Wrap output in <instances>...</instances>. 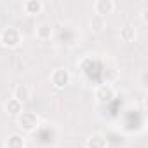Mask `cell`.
<instances>
[{
	"mask_svg": "<svg viewBox=\"0 0 148 148\" xmlns=\"http://www.w3.org/2000/svg\"><path fill=\"white\" fill-rule=\"evenodd\" d=\"M0 44L5 49H14L21 44V32L14 26H7L0 32Z\"/></svg>",
	"mask_w": 148,
	"mask_h": 148,
	"instance_id": "1",
	"label": "cell"
},
{
	"mask_svg": "<svg viewBox=\"0 0 148 148\" xmlns=\"http://www.w3.org/2000/svg\"><path fill=\"white\" fill-rule=\"evenodd\" d=\"M16 122H18V127L23 132H33L38 127V117L33 112H21L16 117Z\"/></svg>",
	"mask_w": 148,
	"mask_h": 148,
	"instance_id": "2",
	"label": "cell"
},
{
	"mask_svg": "<svg viewBox=\"0 0 148 148\" xmlns=\"http://www.w3.org/2000/svg\"><path fill=\"white\" fill-rule=\"evenodd\" d=\"M113 98H115V87L110 86V84H101L94 91V99L99 105H106V103L113 101Z\"/></svg>",
	"mask_w": 148,
	"mask_h": 148,
	"instance_id": "3",
	"label": "cell"
},
{
	"mask_svg": "<svg viewBox=\"0 0 148 148\" xmlns=\"http://www.w3.org/2000/svg\"><path fill=\"white\" fill-rule=\"evenodd\" d=\"M51 84L56 89H64L70 84V71L66 68H56L51 73Z\"/></svg>",
	"mask_w": 148,
	"mask_h": 148,
	"instance_id": "4",
	"label": "cell"
},
{
	"mask_svg": "<svg viewBox=\"0 0 148 148\" xmlns=\"http://www.w3.org/2000/svg\"><path fill=\"white\" fill-rule=\"evenodd\" d=\"M94 14L96 16H101V18H106L108 14H112L115 11V2L113 0H96L94 5Z\"/></svg>",
	"mask_w": 148,
	"mask_h": 148,
	"instance_id": "5",
	"label": "cell"
},
{
	"mask_svg": "<svg viewBox=\"0 0 148 148\" xmlns=\"http://www.w3.org/2000/svg\"><path fill=\"white\" fill-rule=\"evenodd\" d=\"M12 98L25 105V103L32 98V89H30V86H28V84H18V86L14 87V91H12Z\"/></svg>",
	"mask_w": 148,
	"mask_h": 148,
	"instance_id": "6",
	"label": "cell"
},
{
	"mask_svg": "<svg viewBox=\"0 0 148 148\" xmlns=\"http://www.w3.org/2000/svg\"><path fill=\"white\" fill-rule=\"evenodd\" d=\"M86 148H108V141L101 132H94L86 139Z\"/></svg>",
	"mask_w": 148,
	"mask_h": 148,
	"instance_id": "7",
	"label": "cell"
},
{
	"mask_svg": "<svg viewBox=\"0 0 148 148\" xmlns=\"http://www.w3.org/2000/svg\"><path fill=\"white\" fill-rule=\"evenodd\" d=\"M23 11L28 16H38L44 11V2H40V0H26L23 4Z\"/></svg>",
	"mask_w": 148,
	"mask_h": 148,
	"instance_id": "8",
	"label": "cell"
},
{
	"mask_svg": "<svg viewBox=\"0 0 148 148\" xmlns=\"http://www.w3.org/2000/svg\"><path fill=\"white\" fill-rule=\"evenodd\" d=\"M35 35H37V38H38V40H42V42L49 40V38L52 37V25H51V23H47V21L40 23V25L37 26V30H35Z\"/></svg>",
	"mask_w": 148,
	"mask_h": 148,
	"instance_id": "9",
	"label": "cell"
},
{
	"mask_svg": "<svg viewBox=\"0 0 148 148\" xmlns=\"http://www.w3.org/2000/svg\"><path fill=\"white\" fill-rule=\"evenodd\" d=\"M5 112H7L9 115H12V117H18V115L23 112V103H19V101L14 99V98H9V99L5 101Z\"/></svg>",
	"mask_w": 148,
	"mask_h": 148,
	"instance_id": "10",
	"label": "cell"
},
{
	"mask_svg": "<svg viewBox=\"0 0 148 148\" xmlns=\"http://www.w3.org/2000/svg\"><path fill=\"white\" fill-rule=\"evenodd\" d=\"M5 148H25V138L21 134H11L5 139Z\"/></svg>",
	"mask_w": 148,
	"mask_h": 148,
	"instance_id": "11",
	"label": "cell"
},
{
	"mask_svg": "<svg viewBox=\"0 0 148 148\" xmlns=\"http://www.w3.org/2000/svg\"><path fill=\"white\" fill-rule=\"evenodd\" d=\"M89 25H91V30H92V32L99 33V32H103V30H105V26H106V21H105V18L92 14V18H91V21H89Z\"/></svg>",
	"mask_w": 148,
	"mask_h": 148,
	"instance_id": "12",
	"label": "cell"
},
{
	"mask_svg": "<svg viewBox=\"0 0 148 148\" xmlns=\"http://www.w3.org/2000/svg\"><path fill=\"white\" fill-rule=\"evenodd\" d=\"M120 40H124V42H132L134 38H136V30L131 26V25H125V26H122L120 28Z\"/></svg>",
	"mask_w": 148,
	"mask_h": 148,
	"instance_id": "13",
	"label": "cell"
},
{
	"mask_svg": "<svg viewBox=\"0 0 148 148\" xmlns=\"http://www.w3.org/2000/svg\"><path fill=\"white\" fill-rule=\"evenodd\" d=\"M141 19L146 23V9H143V11H141Z\"/></svg>",
	"mask_w": 148,
	"mask_h": 148,
	"instance_id": "14",
	"label": "cell"
}]
</instances>
